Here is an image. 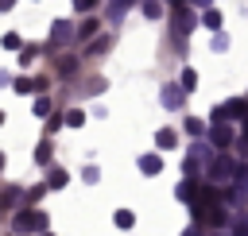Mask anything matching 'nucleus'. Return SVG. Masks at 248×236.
Returning a JSON list of instances; mask_svg holds the SVG:
<instances>
[{"label":"nucleus","instance_id":"obj_9","mask_svg":"<svg viewBox=\"0 0 248 236\" xmlns=\"http://www.w3.org/2000/svg\"><path fill=\"white\" fill-rule=\"evenodd\" d=\"M174 197H178V201H194V197H198V182H190V178H186V182L174 190Z\"/></svg>","mask_w":248,"mask_h":236},{"label":"nucleus","instance_id":"obj_30","mask_svg":"<svg viewBox=\"0 0 248 236\" xmlns=\"http://www.w3.org/2000/svg\"><path fill=\"white\" fill-rule=\"evenodd\" d=\"M0 8H12V0H0Z\"/></svg>","mask_w":248,"mask_h":236},{"label":"nucleus","instance_id":"obj_18","mask_svg":"<svg viewBox=\"0 0 248 236\" xmlns=\"http://www.w3.org/2000/svg\"><path fill=\"white\" fill-rule=\"evenodd\" d=\"M155 143H159V147H174V132H170V128H163V132L155 135Z\"/></svg>","mask_w":248,"mask_h":236},{"label":"nucleus","instance_id":"obj_20","mask_svg":"<svg viewBox=\"0 0 248 236\" xmlns=\"http://www.w3.org/2000/svg\"><path fill=\"white\" fill-rule=\"evenodd\" d=\"M182 85H186V93H190V89L198 85V74H194V70H182Z\"/></svg>","mask_w":248,"mask_h":236},{"label":"nucleus","instance_id":"obj_17","mask_svg":"<svg viewBox=\"0 0 248 236\" xmlns=\"http://www.w3.org/2000/svg\"><path fill=\"white\" fill-rule=\"evenodd\" d=\"M74 70H78V62H74V58H58V74H62V77H70Z\"/></svg>","mask_w":248,"mask_h":236},{"label":"nucleus","instance_id":"obj_1","mask_svg":"<svg viewBox=\"0 0 248 236\" xmlns=\"http://www.w3.org/2000/svg\"><path fill=\"white\" fill-rule=\"evenodd\" d=\"M46 224H50V221H46V213H43V209H35V213L27 209V213H19V217L12 221V228H16V232H46Z\"/></svg>","mask_w":248,"mask_h":236},{"label":"nucleus","instance_id":"obj_19","mask_svg":"<svg viewBox=\"0 0 248 236\" xmlns=\"http://www.w3.org/2000/svg\"><path fill=\"white\" fill-rule=\"evenodd\" d=\"M205 27H213V31H221V12H213V8H209V12H205Z\"/></svg>","mask_w":248,"mask_h":236},{"label":"nucleus","instance_id":"obj_16","mask_svg":"<svg viewBox=\"0 0 248 236\" xmlns=\"http://www.w3.org/2000/svg\"><path fill=\"white\" fill-rule=\"evenodd\" d=\"M97 27H101V23H97V19H85V23H81V27H78V39H89V35H93V31H97Z\"/></svg>","mask_w":248,"mask_h":236},{"label":"nucleus","instance_id":"obj_15","mask_svg":"<svg viewBox=\"0 0 248 236\" xmlns=\"http://www.w3.org/2000/svg\"><path fill=\"white\" fill-rule=\"evenodd\" d=\"M202 159H209V147L205 143H194L190 147V162H202Z\"/></svg>","mask_w":248,"mask_h":236},{"label":"nucleus","instance_id":"obj_28","mask_svg":"<svg viewBox=\"0 0 248 236\" xmlns=\"http://www.w3.org/2000/svg\"><path fill=\"white\" fill-rule=\"evenodd\" d=\"M4 46L8 50H19V35H4Z\"/></svg>","mask_w":248,"mask_h":236},{"label":"nucleus","instance_id":"obj_24","mask_svg":"<svg viewBox=\"0 0 248 236\" xmlns=\"http://www.w3.org/2000/svg\"><path fill=\"white\" fill-rule=\"evenodd\" d=\"M35 54H39V46H23V54H19V62H23V66H27V62H31V58H35Z\"/></svg>","mask_w":248,"mask_h":236},{"label":"nucleus","instance_id":"obj_2","mask_svg":"<svg viewBox=\"0 0 248 236\" xmlns=\"http://www.w3.org/2000/svg\"><path fill=\"white\" fill-rule=\"evenodd\" d=\"M248 116V101L244 97H232V101H225L221 108H213V124L217 120H244Z\"/></svg>","mask_w":248,"mask_h":236},{"label":"nucleus","instance_id":"obj_12","mask_svg":"<svg viewBox=\"0 0 248 236\" xmlns=\"http://www.w3.org/2000/svg\"><path fill=\"white\" fill-rule=\"evenodd\" d=\"M143 15H147V19H159V15H163V4H159V0H143Z\"/></svg>","mask_w":248,"mask_h":236},{"label":"nucleus","instance_id":"obj_34","mask_svg":"<svg viewBox=\"0 0 248 236\" xmlns=\"http://www.w3.org/2000/svg\"><path fill=\"white\" fill-rule=\"evenodd\" d=\"M43 236H50V232H43Z\"/></svg>","mask_w":248,"mask_h":236},{"label":"nucleus","instance_id":"obj_25","mask_svg":"<svg viewBox=\"0 0 248 236\" xmlns=\"http://www.w3.org/2000/svg\"><path fill=\"white\" fill-rule=\"evenodd\" d=\"M35 112H39V116H46V112H50V101H46V97H39V101H35Z\"/></svg>","mask_w":248,"mask_h":236},{"label":"nucleus","instance_id":"obj_3","mask_svg":"<svg viewBox=\"0 0 248 236\" xmlns=\"http://www.w3.org/2000/svg\"><path fill=\"white\" fill-rule=\"evenodd\" d=\"M70 39H78V27H74V23H66V19H58V23H54V31H50V43H54V46H62V43H70Z\"/></svg>","mask_w":248,"mask_h":236},{"label":"nucleus","instance_id":"obj_21","mask_svg":"<svg viewBox=\"0 0 248 236\" xmlns=\"http://www.w3.org/2000/svg\"><path fill=\"white\" fill-rule=\"evenodd\" d=\"M35 159H39V162L46 166V162H50V143H39V151H35Z\"/></svg>","mask_w":248,"mask_h":236},{"label":"nucleus","instance_id":"obj_27","mask_svg":"<svg viewBox=\"0 0 248 236\" xmlns=\"http://www.w3.org/2000/svg\"><path fill=\"white\" fill-rule=\"evenodd\" d=\"M97 178H101V170H97V166H85V182H89V186H97Z\"/></svg>","mask_w":248,"mask_h":236},{"label":"nucleus","instance_id":"obj_11","mask_svg":"<svg viewBox=\"0 0 248 236\" xmlns=\"http://www.w3.org/2000/svg\"><path fill=\"white\" fill-rule=\"evenodd\" d=\"M112 221H116V228H132V224H136L132 209H116V217H112Z\"/></svg>","mask_w":248,"mask_h":236},{"label":"nucleus","instance_id":"obj_29","mask_svg":"<svg viewBox=\"0 0 248 236\" xmlns=\"http://www.w3.org/2000/svg\"><path fill=\"white\" fill-rule=\"evenodd\" d=\"M93 50H97V54H101V50H108V35H105V39H97V43L89 46V54H93Z\"/></svg>","mask_w":248,"mask_h":236},{"label":"nucleus","instance_id":"obj_31","mask_svg":"<svg viewBox=\"0 0 248 236\" xmlns=\"http://www.w3.org/2000/svg\"><path fill=\"white\" fill-rule=\"evenodd\" d=\"M244 139H248V116H244Z\"/></svg>","mask_w":248,"mask_h":236},{"label":"nucleus","instance_id":"obj_8","mask_svg":"<svg viewBox=\"0 0 248 236\" xmlns=\"http://www.w3.org/2000/svg\"><path fill=\"white\" fill-rule=\"evenodd\" d=\"M140 170H143V174H159V170H163V159H159V155H143V159H140Z\"/></svg>","mask_w":248,"mask_h":236},{"label":"nucleus","instance_id":"obj_26","mask_svg":"<svg viewBox=\"0 0 248 236\" xmlns=\"http://www.w3.org/2000/svg\"><path fill=\"white\" fill-rule=\"evenodd\" d=\"M186 132H194V135H202V132H205V124H202V120H186Z\"/></svg>","mask_w":248,"mask_h":236},{"label":"nucleus","instance_id":"obj_14","mask_svg":"<svg viewBox=\"0 0 248 236\" xmlns=\"http://www.w3.org/2000/svg\"><path fill=\"white\" fill-rule=\"evenodd\" d=\"M81 124H85V112L70 108V112H66V128H81Z\"/></svg>","mask_w":248,"mask_h":236},{"label":"nucleus","instance_id":"obj_7","mask_svg":"<svg viewBox=\"0 0 248 236\" xmlns=\"http://www.w3.org/2000/svg\"><path fill=\"white\" fill-rule=\"evenodd\" d=\"M182 93H186V85H167V89H163V104H167V108H178V104H182Z\"/></svg>","mask_w":248,"mask_h":236},{"label":"nucleus","instance_id":"obj_33","mask_svg":"<svg viewBox=\"0 0 248 236\" xmlns=\"http://www.w3.org/2000/svg\"><path fill=\"white\" fill-rule=\"evenodd\" d=\"M186 236H198V232H186Z\"/></svg>","mask_w":248,"mask_h":236},{"label":"nucleus","instance_id":"obj_4","mask_svg":"<svg viewBox=\"0 0 248 236\" xmlns=\"http://www.w3.org/2000/svg\"><path fill=\"white\" fill-rule=\"evenodd\" d=\"M209 178H236V166H232L225 155H217V159L209 162Z\"/></svg>","mask_w":248,"mask_h":236},{"label":"nucleus","instance_id":"obj_6","mask_svg":"<svg viewBox=\"0 0 248 236\" xmlns=\"http://www.w3.org/2000/svg\"><path fill=\"white\" fill-rule=\"evenodd\" d=\"M194 23H198V19H194V12H186V8H178V12H174V31H178V35H190V31H194Z\"/></svg>","mask_w":248,"mask_h":236},{"label":"nucleus","instance_id":"obj_13","mask_svg":"<svg viewBox=\"0 0 248 236\" xmlns=\"http://www.w3.org/2000/svg\"><path fill=\"white\" fill-rule=\"evenodd\" d=\"M132 4H136V0H112V8H108V15H112V19H120V15H124V12L132 8Z\"/></svg>","mask_w":248,"mask_h":236},{"label":"nucleus","instance_id":"obj_5","mask_svg":"<svg viewBox=\"0 0 248 236\" xmlns=\"http://www.w3.org/2000/svg\"><path fill=\"white\" fill-rule=\"evenodd\" d=\"M209 139H213V147H229V143H232V132H229V124H225V120H217V124L209 128Z\"/></svg>","mask_w":248,"mask_h":236},{"label":"nucleus","instance_id":"obj_22","mask_svg":"<svg viewBox=\"0 0 248 236\" xmlns=\"http://www.w3.org/2000/svg\"><path fill=\"white\" fill-rule=\"evenodd\" d=\"M97 4H101V0H74V8H78V12H93Z\"/></svg>","mask_w":248,"mask_h":236},{"label":"nucleus","instance_id":"obj_32","mask_svg":"<svg viewBox=\"0 0 248 236\" xmlns=\"http://www.w3.org/2000/svg\"><path fill=\"white\" fill-rule=\"evenodd\" d=\"M194 4H202V8H205V4H209V0H194Z\"/></svg>","mask_w":248,"mask_h":236},{"label":"nucleus","instance_id":"obj_23","mask_svg":"<svg viewBox=\"0 0 248 236\" xmlns=\"http://www.w3.org/2000/svg\"><path fill=\"white\" fill-rule=\"evenodd\" d=\"M225 46H229V35L217 31V35H213V50H225Z\"/></svg>","mask_w":248,"mask_h":236},{"label":"nucleus","instance_id":"obj_10","mask_svg":"<svg viewBox=\"0 0 248 236\" xmlns=\"http://www.w3.org/2000/svg\"><path fill=\"white\" fill-rule=\"evenodd\" d=\"M66 182H70V174H66V170H58V166H54V170H50V178H46V186H50V190H62Z\"/></svg>","mask_w":248,"mask_h":236}]
</instances>
